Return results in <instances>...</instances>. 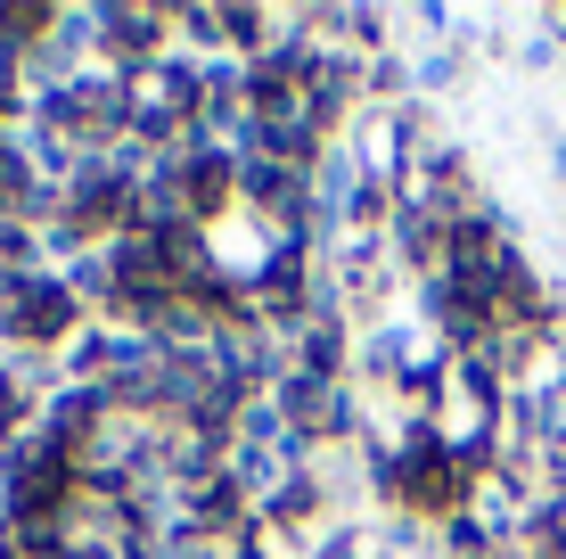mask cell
<instances>
[{"label":"cell","instance_id":"1","mask_svg":"<svg viewBox=\"0 0 566 559\" xmlns=\"http://www.w3.org/2000/svg\"><path fill=\"white\" fill-rule=\"evenodd\" d=\"M99 58L115 74H140L172 58V9L165 0H99Z\"/></svg>","mask_w":566,"mask_h":559},{"label":"cell","instance_id":"2","mask_svg":"<svg viewBox=\"0 0 566 559\" xmlns=\"http://www.w3.org/2000/svg\"><path fill=\"white\" fill-rule=\"evenodd\" d=\"M107 263H115V280H124V297H172V288H181L172 247L148 239V230H115V239H107Z\"/></svg>","mask_w":566,"mask_h":559},{"label":"cell","instance_id":"3","mask_svg":"<svg viewBox=\"0 0 566 559\" xmlns=\"http://www.w3.org/2000/svg\"><path fill=\"white\" fill-rule=\"evenodd\" d=\"M181 527H189V535H213V544H230V535L255 527V503H247L230 477H206V486H181Z\"/></svg>","mask_w":566,"mask_h":559},{"label":"cell","instance_id":"4","mask_svg":"<svg viewBox=\"0 0 566 559\" xmlns=\"http://www.w3.org/2000/svg\"><path fill=\"white\" fill-rule=\"evenodd\" d=\"M354 321H304V330L296 338H287V354H296V371L304 379H337V387H345V379H354Z\"/></svg>","mask_w":566,"mask_h":559},{"label":"cell","instance_id":"5","mask_svg":"<svg viewBox=\"0 0 566 559\" xmlns=\"http://www.w3.org/2000/svg\"><path fill=\"white\" fill-rule=\"evenodd\" d=\"M57 280H66V297L83 304L91 321H115V304H124V280H115L107 247H83V256H74V263H66V272H57Z\"/></svg>","mask_w":566,"mask_h":559},{"label":"cell","instance_id":"6","mask_svg":"<svg viewBox=\"0 0 566 559\" xmlns=\"http://www.w3.org/2000/svg\"><path fill=\"white\" fill-rule=\"evenodd\" d=\"M165 9H172V50L181 58H230L222 0H165Z\"/></svg>","mask_w":566,"mask_h":559},{"label":"cell","instance_id":"7","mask_svg":"<svg viewBox=\"0 0 566 559\" xmlns=\"http://www.w3.org/2000/svg\"><path fill=\"white\" fill-rule=\"evenodd\" d=\"M510 74H517V83H558V74H566V50H558L551 33L534 25V9L517 17V50H510Z\"/></svg>","mask_w":566,"mask_h":559},{"label":"cell","instance_id":"8","mask_svg":"<svg viewBox=\"0 0 566 559\" xmlns=\"http://www.w3.org/2000/svg\"><path fill=\"white\" fill-rule=\"evenodd\" d=\"M230 445H263V453H280V445H287L280 403H271V395H247V403H239V420H230Z\"/></svg>","mask_w":566,"mask_h":559},{"label":"cell","instance_id":"9","mask_svg":"<svg viewBox=\"0 0 566 559\" xmlns=\"http://www.w3.org/2000/svg\"><path fill=\"white\" fill-rule=\"evenodd\" d=\"M534 165H542V182L566 198V124H551V115H542V132H534Z\"/></svg>","mask_w":566,"mask_h":559}]
</instances>
